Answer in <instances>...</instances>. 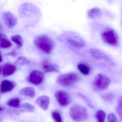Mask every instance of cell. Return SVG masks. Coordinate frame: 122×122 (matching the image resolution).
Returning <instances> with one entry per match:
<instances>
[{
  "label": "cell",
  "instance_id": "f1b7e54d",
  "mask_svg": "<svg viewBox=\"0 0 122 122\" xmlns=\"http://www.w3.org/2000/svg\"><path fill=\"white\" fill-rule=\"evenodd\" d=\"M7 55L9 56H13V57H15V56H16V55H17V53H16V52L15 51H13L8 53Z\"/></svg>",
  "mask_w": 122,
  "mask_h": 122
},
{
  "label": "cell",
  "instance_id": "44dd1931",
  "mask_svg": "<svg viewBox=\"0 0 122 122\" xmlns=\"http://www.w3.org/2000/svg\"><path fill=\"white\" fill-rule=\"evenodd\" d=\"M78 70L81 73L85 75H88L90 73V68L87 66L83 63H79L77 65Z\"/></svg>",
  "mask_w": 122,
  "mask_h": 122
},
{
  "label": "cell",
  "instance_id": "d4e9b609",
  "mask_svg": "<svg viewBox=\"0 0 122 122\" xmlns=\"http://www.w3.org/2000/svg\"><path fill=\"white\" fill-rule=\"evenodd\" d=\"M78 96L83 100V101L85 102L86 103L88 107H90L91 108H93V105L91 103V101L87 96L80 93H78Z\"/></svg>",
  "mask_w": 122,
  "mask_h": 122
},
{
  "label": "cell",
  "instance_id": "7402d4cb",
  "mask_svg": "<svg viewBox=\"0 0 122 122\" xmlns=\"http://www.w3.org/2000/svg\"><path fill=\"white\" fill-rule=\"evenodd\" d=\"M23 110L26 112H32L35 110L34 106L28 102L24 103L20 106Z\"/></svg>",
  "mask_w": 122,
  "mask_h": 122
},
{
  "label": "cell",
  "instance_id": "1f68e13d",
  "mask_svg": "<svg viewBox=\"0 0 122 122\" xmlns=\"http://www.w3.org/2000/svg\"><path fill=\"white\" fill-rule=\"evenodd\" d=\"M2 66H0V75L1 74V71H2Z\"/></svg>",
  "mask_w": 122,
  "mask_h": 122
},
{
  "label": "cell",
  "instance_id": "f546056e",
  "mask_svg": "<svg viewBox=\"0 0 122 122\" xmlns=\"http://www.w3.org/2000/svg\"><path fill=\"white\" fill-rule=\"evenodd\" d=\"M2 56L0 53V62H2Z\"/></svg>",
  "mask_w": 122,
  "mask_h": 122
},
{
  "label": "cell",
  "instance_id": "e0dca14e",
  "mask_svg": "<svg viewBox=\"0 0 122 122\" xmlns=\"http://www.w3.org/2000/svg\"><path fill=\"white\" fill-rule=\"evenodd\" d=\"M88 15L90 18L91 19H97L101 16V12L100 10L98 8H94L88 11Z\"/></svg>",
  "mask_w": 122,
  "mask_h": 122
},
{
  "label": "cell",
  "instance_id": "30bf717a",
  "mask_svg": "<svg viewBox=\"0 0 122 122\" xmlns=\"http://www.w3.org/2000/svg\"><path fill=\"white\" fill-rule=\"evenodd\" d=\"M50 98L47 96H40L36 99V103L41 108L44 110H46L50 103Z\"/></svg>",
  "mask_w": 122,
  "mask_h": 122
},
{
  "label": "cell",
  "instance_id": "ffe728a7",
  "mask_svg": "<svg viewBox=\"0 0 122 122\" xmlns=\"http://www.w3.org/2000/svg\"><path fill=\"white\" fill-rule=\"evenodd\" d=\"M106 115L105 113L101 110H98L95 113V116L98 122H103L105 121V119Z\"/></svg>",
  "mask_w": 122,
  "mask_h": 122
},
{
  "label": "cell",
  "instance_id": "5b68a950",
  "mask_svg": "<svg viewBox=\"0 0 122 122\" xmlns=\"http://www.w3.org/2000/svg\"><path fill=\"white\" fill-rule=\"evenodd\" d=\"M101 37L103 42L108 45L116 46L118 42L117 35L113 29L107 28L101 33Z\"/></svg>",
  "mask_w": 122,
  "mask_h": 122
},
{
  "label": "cell",
  "instance_id": "277c9868",
  "mask_svg": "<svg viewBox=\"0 0 122 122\" xmlns=\"http://www.w3.org/2000/svg\"><path fill=\"white\" fill-rule=\"evenodd\" d=\"M80 80V77L77 73L70 72L62 74L58 76L57 82L61 86L65 87H71Z\"/></svg>",
  "mask_w": 122,
  "mask_h": 122
},
{
  "label": "cell",
  "instance_id": "7c38bea8",
  "mask_svg": "<svg viewBox=\"0 0 122 122\" xmlns=\"http://www.w3.org/2000/svg\"><path fill=\"white\" fill-rule=\"evenodd\" d=\"M42 67L46 72H57L59 71V67L57 65L49 63L47 61L43 62Z\"/></svg>",
  "mask_w": 122,
  "mask_h": 122
},
{
  "label": "cell",
  "instance_id": "ac0fdd59",
  "mask_svg": "<svg viewBox=\"0 0 122 122\" xmlns=\"http://www.w3.org/2000/svg\"><path fill=\"white\" fill-rule=\"evenodd\" d=\"M7 105L14 108H19L20 107V101L17 97H14L9 99L6 103Z\"/></svg>",
  "mask_w": 122,
  "mask_h": 122
},
{
  "label": "cell",
  "instance_id": "603a6c76",
  "mask_svg": "<svg viewBox=\"0 0 122 122\" xmlns=\"http://www.w3.org/2000/svg\"><path fill=\"white\" fill-rule=\"evenodd\" d=\"M29 63V61L25 57L21 56L19 57L15 61V64L16 65L20 66L24 65H27Z\"/></svg>",
  "mask_w": 122,
  "mask_h": 122
},
{
  "label": "cell",
  "instance_id": "6da1fadb",
  "mask_svg": "<svg viewBox=\"0 0 122 122\" xmlns=\"http://www.w3.org/2000/svg\"><path fill=\"white\" fill-rule=\"evenodd\" d=\"M34 43L36 47L46 54L51 53L54 48V43L50 37L44 35L37 36Z\"/></svg>",
  "mask_w": 122,
  "mask_h": 122
},
{
  "label": "cell",
  "instance_id": "d6986e66",
  "mask_svg": "<svg viewBox=\"0 0 122 122\" xmlns=\"http://www.w3.org/2000/svg\"><path fill=\"white\" fill-rule=\"evenodd\" d=\"M11 40L17 45L18 48H21L23 45V40L22 37L19 35H15L11 36Z\"/></svg>",
  "mask_w": 122,
  "mask_h": 122
},
{
  "label": "cell",
  "instance_id": "9a60e30c",
  "mask_svg": "<svg viewBox=\"0 0 122 122\" xmlns=\"http://www.w3.org/2000/svg\"><path fill=\"white\" fill-rule=\"evenodd\" d=\"M12 46V43L8 40L7 37L5 34H0V47L2 48H7L10 47Z\"/></svg>",
  "mask_w": 122,
  "mask_h": 122
},
{
  "label": "cell",
  "instance_id": "8fae6325",
  "mask_svg": "<svg viewBox=\"0 0 122 122\" xmlns=\"http://www.w3.org/2000/svg\"><path fill=\"white\" fill-rule=\"evenodd\" d=\"M15 84L10 81L5 80L2 81L0 85V90L2 93L11 91L15 87Z\"/></svg>",
  "mask_w": 122,
  "mask_h": 122
},
{
  "label": "cell",
  "instance_id": "2e32d148",
  "mask_svg": "<svg viewBox=\"0 0 122 122\" xmlns=\"http://www.w3.org/2000/svg\"><path fill=\"white\" fill-rule=\"evenodd\" d=\"M35 89L32 87H26L21 89L20 91V94L24 96H28L33 98L35 95Z\"/></svg>",
  "mask_w": 122,
  "mask_h": 122
},
{
  "label": "cell",
  "instance_id": "83f0119b",
  "mask_svg": "<svg viewBox=\"0 0 122 122\" xmlns=\"http://www.w3.org/2000/svg\"><path fill=\"white\" fill-rule=\"evenodd\" d=\"M102 97L103 99L106 101H110L112 99L113 95L112 93H110L103 96Z\"/></svg>",
  "mask_w": 122,
  "mask_h": 122
},
{
  "label": "cell",
  "instance_id": "cb8c5ba5",
  "mask_svg": "<svg viewBox=\"0 0 122 122\" xmlns=\"http://www.w3.org/2000/svg\"><path fill=\"white\" fill-rule=\"evenodd\" d=\"M51 115L53 119L55 122H61L62 121L61 116L58 111H53L51 114Z\"/></svg>",
  "mask_w": 122,
  "mask_h": 122
},
{
  "label": "cell",
  "instance_id": "52a82bcc",
  "mask_svg": "<svg viewBox=\"0 0 122 122\" xmlns=\"http://www.w3.org/2000/svg\"><path fill=\"white\" fill-rule=\"evenodd\" d=\"M45 76L42 72L38 70L33 71L30 73L28 81L29 82L36 85H38L43 82Z\"/></svg>",
  "mask_w": 122,
  "mask_h": 122
},
{
  "label": "cell",
  "instance_id": "4dcf8cb0",
  "mask_svg": "<svg viewBox=\"0 0 122 122\" xmlns=\"http://www.w3.org/2000/svg\"><path fill=\"white\" fill-rule=\"evenodd\" d=\"M3 108L2 107H1V106H0V112H3Z\"/></svg>",
  "mask_w": 122,
  "mask_h": 122
},
{
  "label": "cell",
  "instance_id": "4316f807",
  "mask_svg": "<svg viewBox=\"0 0 122 122\" xmlns=\"http://www.w3.org/2000/svg\"><path fill=\"white\" fill-rule=\"evenodd\" d=\"M108 121L110 122H118L116 116L112 113H110L108 115Z\"/></svg>",
  "mask_w": 122,
  "mask_h": 122
},
{
  "label": "cell",
  "instance_id": "5bb4252c",
  "mask_svg": "<svg viewBox=\"0 0 122 122\" xmlns=\"http://www.w3.org/2000/svg\"><path fill=\"white\" fill-rule=\"evenodd\" d=\"M89 52L92 56L96 59H104L105 60H108L106 56L105 55L102 51L98 49L91 48L89 50Z\"/></svg>",
  "mask_w": 122,
  "mask_h": 122
},
{
  "label": "cell",
  "instance_id": "7a4b0ae2",
  "mask_svg": "<svg viewBox=\"0 0 122 122\" xmlns=\"http://www.w3.org/2000/svg\"><path fill=\"white\" fill-rule=\"evenodd\" d=\"M110 83L111 80L108 77L103 73H98L94 78L92 87L94 91L101 92L107 89Z\"/></svg>",
  "mask_w": 122,
  "mask_h": 122
},
{
  "label": "cell",
  "instance_id": "4fadbf2b",
  "mask_svg": "<svg viewBox=\"0 0 122 122\" xmlns=\"http://www.w3.org/2000/svg\"><path fill=\"white\" fill-rule=\"evenodd\" d=\"M17 70V68L14 65L10 63H7L4 65L3 68V75L4 77H7L12 75Z\"/></svg>",
  "mask_w": 122,
  "mask_h": 122
},
{
  "label": "cell",
  "instance_id": "8992f818",
  "mask_svg": "<svg viewBox=\"0 0 122 122\" xmlns=\"http://www.w3.org/2000/svg\"><path fill=\"white\" fill-rule=\"evenodd\" d=\"M55 97L58 104L62 107L67 106L71 101L70 94L65 91H58L55 93Z\"/></svg>",
  "mask_w": 122,
  "mask_h": 122
},
{
  "label": "cell",
  "instance_id": "ba28073f",
  "mask_svg": "<svg viewBox=\"0 0 122 122\" xmlns=\"http://www.w3.org/2000/svg\"><path fill=\"white\" fill-rule=\"evenodd\" d=\"M2 17L5 24L8 28H13L17 23V20L16 17L9 11L4 12L3 13Z\"/></svg>",
  "mask_w": 122,
  "mask_h": 122
},
{
  "label": "cell",
  "instance_id": "9c48e42d",
  "mask_svg": "<svg viewBox=\"0 0 122 122\" xmlns=\"http://www.w3.org/2000/svg\"><path fill=\"white\" fill-rule=\"evenodd\" d=\"M67 41L70 45L77 48L83 47L85 46V42L80 38L76 36H69L67 37Z\"/></svg>",
  "mask_w": 122,
  "mask_h": 122
},
{
  "label": "cell",
  "instance_id": "484cf974",
  "mask_svg": "<svg viewBox=\"0 0 122 122\" xmlns=\"http://www.w3.org/2000/svg\"><path fill=\"white\" fill-rule=\"evenodd\" d=\"M117 111L121 119L122 118V98L121 97L119 98L118 100L117 107Z\"/></svg>",
  "mask_w": 122,
  "mask_h": 122
},
{
  "label": "cell",
  "instance_id": "3957f363",
  "mask_svg": "<svg viewBox=\"0 0 122 122\" xmlns=\"http://www.w3.org/2000/svg\"><path fill=\"white\" fill-rule=\"evenodd\" d=\"M70 115L72 119L76 121L85 120L88 117L86 108L79 104H75L72 106L70 109Z\"/></svg>",
  "mask_w": 122,
  "mask_h": 122
}]
</instances>
